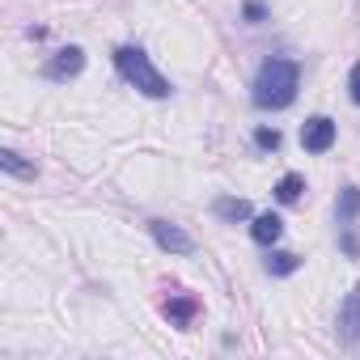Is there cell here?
Wrapping results in <instances>:
<instances>
[{"label":"cell","instance_id":"ba28073f","mask_svg":"<svg viewBox=\"0 0 360 360\" xmlns=\"http://www.w3.org/2000/svg\"><path fill=\"white\" fill-rule=\"evenodd\" d=\"M195 309H200L195 297H169V301H165V318H169L174 326H187V322L195 318Z\"/></svg>","mask_w":360,"mask_h":360},{"label":"cell","instance_id":"6da1fadb","mask_svg":"<svg viewBox=\"0 0 360 360\" xmlns=\"http://www.w3.org/2000/svg\"><path fill=\"white\" fill-rule=\"evenodd\" d=\"M297 98V64L292 60H267L259 68V81H255V102L263 110H280Z\"/></svg>","mask_w":360,"mask_h":360},{"label":"cell","instance_id":"9a60e30c","mask_svg":"<svg viewBox=\"0 0 360 360\" xmlns=\"http://www.w3.org/2000/svg\"><path fill=\"white\" fill-rule=\"evenodd\" d=\"M352 98H356V102H360V64H356V68H352Z\"/></svg>","mask_w":360,"mask_h":360},{"label":"cell","instance_id":"5bb4252c","mask_svg":"<svg viewBox=\"0 0 360 360\" xmlns=\"http://www.w3.org/2000/svg\"><path fill=\"white\" fill-rule=\"evenodd\" d=\"M255 140H259V148H280V131H276V127H263Z\"/></svg>","mask_w":360,"mask_h":360},{"label":"cell","instance_id":"9c48e42d","mask_svg":"<svg viewBox=\"0 0 360 360\" xmlns=\"http://www.w3.org/2000/svg\"><path fill=\"white\" fill-rule=\"evenodd\" d=\"M301 191H305V178H301V174H284L280 183H276V200H280V204H297Z\"/></svg>","mask_w":360,"mask_h":360},{"label":"cell","instance_id":"4fadbf2b","mask_svg":"<svg viewBox=\"0 0 360 360\" xmlns=\"http://www.w3.org/2000/svg\"><path fill=\"white\" fill-rule=\"evenodd\" d=\"M0 165H5L9 174H26V178H34V165H26V161H18V153H5V157H0Z\"/></svg>","mask_w":360,"mask_h":360},{"label":"cell","instance_id":"8fae6325","mask_svg":"<svg viewBox=\"0 0 360 360\" xmlns=\"http://www.w3.org/2000/svg\"><path fill=\"white\" fill-rule=\"evenodd\" d=\"M356 212H360V191H356V187H347V191H343V200H339V221H343V225H352V221H356Z\"/></svg>","mask_w":360,"mask_h":360},{"label":"cell","instance_id":"8992f818","mask_svg":"<svg viewBox=\"0 0 360 360\" xmlns=\"http://www.w3.org/2000/svg\"><path fill=\"white\" fill-rule=\"evenodd\" d=\"M81 64H85V56H81V47H68V51H60L51 64H47V77L51 81H64V77H77L81 72Z\"/></svg>","mask_w":360,"mask_h":360},{"label":"cell","instance_id":"5b68a950","mask_svg":"<svg viewBox=\"0 0 360 360\" xmlns=\"http://www.w3.org/2000/svg\"><path fill=\"white\" fill-rule=\"evenodd\" d=\"M153 238L165 246V250H174V255H191V238L178 229V225H165V221H157L153 225Z\"/></svg>","mask_w":360,"mask_h":360},{"label":"cell","instance_id":"3957f363","mask_svg":"<svg viewBox=\"0 0 360 360\" xmlns=\"http://www.w3.org/2000/svg\"><path fill=\"white\" fill-rule=\"evenodd\" d=\"M301 144H305L309 153H326V148L335 144V123H330V119H322V115H318V119H309V123L301 127Z\"/></svg>","mask_w":360,"mask_h":360},{"label":"cell","instance_id":"52a82bcc","mask_svg":"<svg viewBox=\"0 0 360 360\" xmlns=\"http://www.w3.org/2000/svg\"><path fill=\"white\" fill-rule=\"evenodd\" d=\"M250 233H255V242H259V246H271V242L284 233V221H280V217H271V212H263V217H255Z\"/></svg>","mask_w":360,"mask_h":360},{"label":"cell","instance_id":"7c38bea8","mask_svg":"<svg viewBox=\"0 0 360 360\" xmlns=\"http://www.w3.org/2000/svg\"><path fill=\"white\" fill-rule=\"evenodd\" d=\"M217 212H221L225 221H246V217H250V204H246V200H221Z\"/></svg>","mask_w":360,"mask_h":360},{"label":"cell","instance_id":"30bf717a","mask_svg":"<svg viewBox=\"0 0 360 360\" xmlns=\"http://www.w3.org/2000/svg\"><path fill=\"white\" fill-rule=\"evenodd\" d=\"M297 267H301V259H297V255H288V250H280V255H271V259H267V271H271V276H292Z\"/></svg>","mask_w":360,"mask_h":360},{"label":"cell","instance_id":"277c9868","mask_svg":"<svg viewBox=\"0 0 360 360\" xmlns=\"http://www.w3.org/2000/svg\"><path fill=\"white\" fill-rule=\"evenodd\" d=\"M339 335L347 343H360V288L347 292V301L339 305Z\"/></svg>","mask_w":360,"mask_h":360},{"label":"cell","instance_id":"7a4b0ae2","mask_svg":"<svg viewBox=\"0 0 360 360\" xmlns=\"http://www.w3.org/2000/svg\"><path fill=\"white\" fill-rule=\"evenodd\" d=\"M115 64H119V72L136 85V89H144L148 98H165L169 94V85H165V77L148 64V56L140 51V47H119V56H115Z\"/></svg>","mask_w":360,"mask_h":360}]
</instances>
